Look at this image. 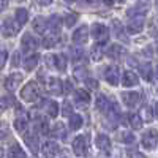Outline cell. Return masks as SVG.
<instances>
[{
	"mask_svg": "<svg viewBox=\"0 0 158 158\" xmlns=\"http://www.w3.org/2000/svg\"><path fill=\"white\" fill-rule=\"evenodd\" d=\"M6 60H8V52L6 51H0V70L5 67Z\"/></svg>",
	"mask_w": 158,
	"mask_h": 158,
	"instance_id": "f6af8a7d",
	"label": "cell"
},
{
	"mask_svg": "<svg viewBox=\"0 0 158 158\" xmlns=\"http://www.w3.org/2000/svg\"><path fill=\"white\" fill-rule=\"evenodd\" d=\"M92 35H94V40L98 44H104V43H108V40H109V30L106 29V25H103V24H94L92 25Z\"/></svg>",
	"mask_w": 158,
	"mask_h": 158,
	"instance_id": "7a4b0ae2",
	"label": "cell"
},
{
	"mask_svg": "<svg viewBox=\"0 0 158 158\" xmlns=\"http://www.w3.org/2000/svg\"><path fill=\"white\" fill-rule=\"evenodd\" d=\"M44 85H46V92L51 95H60L63 92V82L59 77H49Z\"/></svg>",
	"mask_w": 158,
	"mask_h": 158,
	"instance_id": "8992f818",
	"label": "cell"
},
{
	"mask_svg": "<svg viewBox=\"0 0 158 158\" xmlns=\"http://www.w3.org/2000/svg\"><path fill=\"white\" fill-rule=\"evenodd\" d=\"M104 79L111 84V85H118V79H120V68L117 65H111L104 71Z\"/></svg>",
	"mask_w": 158,
	"mask_h": 158,
	"instance_id": "52a82bcc",
	"label": "cell"
},
{
	"mask_svg": "<svg viewBox=\"0 0 158 158\" xmlns=\"http://www.w3.org/2000/svg\"><path fill=\"white\" fill-rule=\"evenodd\" d=\"M0 158H5V153H3V150L0 149Z\"/></svg>",
	"mask_w": 158,
	"mask_h": 158,
	"instance_id": "9f6ffc18",
	"label": "cell"
},
{
	"mask_svg": "<svg viewBox=\"0 0 158 158\" xmlns=\"http://www.w3.org/2000/svg\"><path fill=\"white\" fill-rule=\"evenodd\" d=\"M57 38H59L57 35H52V33L46 35V36H44V40H43V46H44V48H52V46H56Z\"/></svg>",
	"mask_w": 158,
	"mask_h": 158,
	"instance_id": "f35d334b",
	"label": "cell"
},
{
	"mask_svg": "<svg viewBox=\"0 0 158 158\" xmlns=\"http://www.w3.org/2000/svg\"><path fill=\"white\" fill-rule=\"evenodd\" d=\"M120 141L127 142V144H133L135 142V135H131L130 131H123V133H120Z\"/></svg>",
	"mask_w": 158,
	"mask_h": 158,
	"instance_id": "b9f144b4",
	"label": "cell"
},
{
	"mask_svg": "<svg viewBox=\"0 0 158 158\" xmlns=\"http://www.w3.org/2000/svg\"><path fill=\"white\" fill-rule=\"evenodd\" d=\"M35 125H36V128H38L40 133H43V135L49 133V128H48V120H46V118H43V117H38Z\"/></svg>",
	"mask_w": 158,
	"mask_h": 158,
	"instance_id": "d590c367",
	"label": "cell"
},
{
	"mask_svg": "<svg viewBox=\"0 0 158 158\" xmlns=\"http://www.w3.org/2000/svg\"><path fill=\"white\" fill-rule=\"evenodd\" d=\"M44 111H46V114H48L49 117L56 118V117L59 115V104H57V101L48 100V101L44 103Z\"/></svg>",
	"mask_w": 158,
	"mask_h": 158,
	"instance_id": "44dd1931",
	"label": "cell"
},
{
	"mask_svg": "<svg viewBox=\"0 0 158 158\" xmlns=\"http://www.w3.org/2000/svg\"><path fill=\"white\" fill-rule=\"evenodd\" d=\"M38 60H40V56H38V54L29 56L27 59L24 60V68H25V71H32L36 65H38Z\"/></svg>",
	"mask_w": 158,
	"mask_h": 158,
	"instance_id": "d4e9b609",
	"label": "cell"
},
{
	"mask_svg": "<svg viewBox=\"0 0 158 158\" xmlns=\"http://www.w3.org/2000/svg\"><path fill=\"white\" fill-rule=\"evenodd\" d=\"M54 67L60 71H65V68H67V59H65L63 54H57L54 56Z\"/></svg>",
	"mask_w": 158,
	"mask_h": 158,
	"instance_id": "836d02e7",
	"label": "cell"
},
{
	"mask_svg": "<svg viewBox=\"0 0 158 158\" xmlns=\"http://www.w3.org/2000/svg\"><path fill=\"white\" fill-rule=\"evenodd\" d=\"M38 3H41L43 6H48V5L52 3V0H38Z\"/></svg>",
	"mask_w": 158,
	"mask_h": 158,
	"instance_id": "681fc988",
	"label": "cell"
},
{
	"mask_svg": "<svg viewBox=\"0 0 158 158\" xmlns=\"http://www.w3.org/2000/svg\"><path fill=\"white\" fill-rule=\"evenodd\" d=\"M71 90H73L71 82H70V81H65V82H63V94H68V92H71Z\"/></svg>",
	"mask_w": 158,
	"mask_h": 158,
	"instance_id": "7dc6e473",
	"label": "cell"
},
{
	"mask_svg": "<svg viewBox=\"0 0 158 158\" xmlns=\"http://www.w3.org/2000/svg\"><path fill=\"white\" fill-rule=\"evenodd\" d=\"M36 48H38V40L30 33H25L22 36V49L25 52H30V51H35Z\"/></svg>",
	"mask_w": 158,
	"mask_h": 158,
	"instance_id": "9a60e30c",
	"label": "cell"
},
{
	"mask_svg": "<svg viewBox=\"0 0 158 158\" xmlns=\"http://www.w3.org/2000/svg\"><path fill=\"white\" fill-rule=\"evenodd\" d=\"M87 3H90V5H97L98 3V0H85Z\"/></svg>",
	"mask_w": 158,
	"mask_h": 158,
	"instance_id": "816d5d0a",
	"label": "cell"
},
{
	"mask_svg": "<svg viewBox=\"0 0 158 158\" xmlns=\"http://www.w3.org/2000/svg\"><path fill=\"white\" fill-rule=\"evenodd\" d=\"M138 82H139V79H138L136 73H133V71H125L123 73V76H122L123 87H135V85H138Z\"/></svg>",
	"mask_w": 158,
	"mask_h": 158,
	"instance_id": "d6986e66",
	"label": "cell"
},
{
	"mask_svg": "<svg viewBox=\"0 0 158 158\" xmlns=\"http://www.w3.org/2000/svg\"><path fill=\"white\" fill-rule=\"evenodd\" d=\"M104 54H106V51H104V46L103 44H97V46L92 48V59H94L95 62H100Z\"/></svg>",
	"mask_w": 158,
	"mask_h": 158,
	"instance_id": "4dcf8cb0",
	"label": "cell"
},
{
	"mask_svg": "<svg viewBox=\"0 0 158 158\" xmlns=\"http://www.w3.org/2000/svg\"><path fill=\"white\" fill-rule=\"evenodd\" d=\"M65 2H68V3H73V2H76V0H65Z\"/></svg>",
	"mask_w": 158,
	"mask_h": 158,
	"instance_id": "6f0895ef",
	"label": "cell"
},
{
	"mask_svg": "<svg viewBox=\"0 0 158 158\" xmlns=\"http://www.w3.org/2000/svg\"><path fill=\"white\" fill-rule=\"evenodd\" d=\"M128 125L133 130H141L142 127V118L139 114H128Z\"/></svg>",
	"mask_w": 158,
	"mask_h": 158,
	"instance_id": "83f0119b",
	"label": "cell"
},
{
	"mask_svg": "<svg viewBox=\"0 0 158 158\" xmlns=\"http://www.w3.org/2000/svg\"><path fill=\"white\" fill-rule=\"evenodd\" d=\"M32 25H33V30H35L36 33L43 35V33L46 32V29L49 27V22H48V21H46L43 16H36V18L33 19Z\"/></svg>",
	"mask_w": 158,
	"mask_h": 158,
	"instance_id": "ac0fdd59",
	"label": "cell"
},
{
	"mask_svg": "<svg viewBox=\"0 0 158 158\" xmlns=\"http://www.w3.org/2000/svg\"><path fill=\"white\" fill-rule=\"evenodd\" d=\"M141 118L144 122H152V118H153V111L149 108V106H144L142 109H141Z\"/></svg>",
	"mask_w": 158,
	"mask_h": 158,
	"instance_id": "8d00e7d4",
	"label": "cell"
},
{
	"mask_svg": "<svg viewBox=\"0 0 158 158\" xmlns=\"http://www.w3.org/2000/svg\"><path fill=\"white\" fill-rule=\"evenodd\" d=\"M8 6V0H0V11H3Z\"/></svg>",
	"mask_w": 158,
	"mask_h": 158,
	"instance_id": "c3c4849f",
	"label": "cell"
},
{
	"mask_svg": "<svg viewBox=\"0 0 158 158\" xmlns=\"http://www.w3.org/2000/svg\"><path fill=\"white\" fill-rule=\"evenodd\" d=\"M103 2L106 3V5H112V3H114V0H103Z\"/></svg>",
	"mask_w": 158,
	"mask_h": 158,
	"instance_id": "f5cc1de1",
	"label": "cell"
},
{
	"mask_svg": "<svg viewBox=\"0 0 158 158\" xmlns=\"http://www.w3.org/2000/svg\"><path fill=\"white\" fill-rule=\"evenodd\" d=\"M144 29V16H133L128 22V32L130 33H139Z\"/></svg>",
	"mask_w": 158,
	"mask_h": 158,
	"instance_id": "7c38bea8",
	"label": "cell"
},
{
	"mask_svg": "<svg viewBox=\"0 0 158 158\" xmlns=\"http://www.w3.org/2000/svg\"><path fill=\"white\" fill-rule=\"evenodd\" d=\"M155 79H156V82H158V67H156V70H155Z\"/></svg>",
	"mask_w": 158,
	"mask_h": 158,
	"instance_id": "11a10c76",
	"label": "cell"
},
{
	"mask_svg": "<svg viewBox=\"0 0 158 158\" xmlns=\"http://www.w3.org/2000/svg\"><path fill=\"white\" fill-rule=\"evenodd\" d=\"M74 98H76V101H77V104H87L89 101H90V95H89V92L87 90H84V89H79V90H76L74 92Z\"/></svg>",
	"mask_w": 158,
	"mask_h": 158,
	"instance_id": "484cf974",
	"label": "cell"
},
{
	"mask_svg": "<svg viewBox=\"0 0 158 158\" xmlns=\"http://www.w3.org/2000/svg\"><path fill=\"white\" fill-rule=\"evenodd\" d=\"M15 128L19 131V133H25V130L29 128V120H27V117H18L16 120H15Z\"/></svg>",
	"mask_w": 158,
	"mask_h": 158,
	"instance_id": "f1b7e54d",
	"label": "cell"
},
{
	"mask_svg": "<svg viewBox=\"0 0 158 158\" xmlns=\"http://www.w3.org/2000/svg\"><path fill=\"white\" fill-rule=\"evenodd\" d=\"M62 115H65V117L73 115V104L68 100H65L63 104H62Z\"/></svg>",
	"mask_w": 158,
	"mask_h": 158,
	"instance_id": "ab89813d",
	"label": "cell"
},
{
	"mask_svg": "<svg viewBox=\"0 0 158 158\" xmlns=\"http://www.w3.org/2000/svg\"><path fill=\"white\" fill-rule=\"evenodd\" d=\"M24 139H25V144H27V146L32 149V152L33 153H36L38 152V149H40V146H38V136L35 135V133H27L24 136Z\"/></svg>",
	"mask_w": 158,
	"mask_h": 158,
	"instance_id": "7402d4cb",
	"label": "cell"
},
{
	"mask_svg": "<svg viewBox=\"0 0 158 158\" xmlns=\"http://www.w3.org/2000/svg\"><path fill=\"white\" fill-rule=\"evenodd\" d=\"M52 136L57 138V139H63L65 136H67V128H65V125L60 123V122L56 123L54 130H52Z\"/></svg>",
	"mask_w": 158,
	"mask_h": 158,
	"instance_id": "1f68e13d",
	"label": "cell"
},
{
	"mask_svg": "<svg viewBox=\"0 0 158 158\" xmlns=\"http://www.w3.org/2000/svg\"><path fill=\"white\" fill-rule=\"evenodd\" d=\"M19 63H21V54H19V52H15V54H13V62H11V65L16 68Z\"/></svg>",
	"mask_w": 158,
	"mask_h": 158,
	"instance_id": "bcb514c9",
	"label": "cell"
},
{
	"mask_svg": "<svg viewBox=\"0 0 158 158\" xmlns=\"http://www.w3.org/2000/svg\"><path fill=\"white\" fill-rule=\"evenodd\" d=\"M40 97H41V87H40L38 82H35V81L27 82L21 90V98L27 103H35V101L40 100Z\"/></svg>",
	"mask_w": 158,
	"mask_h": 158,
	"instance_id": "6da1fadb",
	"label": "cell"
},
{
	"mask_svg": "<svg viewBox=\"0 0 158 158\" xmlns=\"http://www.w3.org/2000/svg\"><path fill=\"white\" fill-rule=\"evenodd\" d=\"M128 65H136V62H135V59H130V60H128Z\"/></svg>",
	"mask_w": 158,
	"mask_h": 158,
	"instance_id": "db71d44e",
	"label": "cell"
},
{
	"mask_svg": "<svg viewBox=\"0 0 158 158\" xmlns=\"http://www.w3.org/2000/svg\"><path fill=\"white\" fill-rule=\"evenodd\" d=\"M108 57H111V59H114V60H122L125 56H127V49L125 48H122L120 44H112L109 49H108Z\"/></svg>",
	"mask_w": 158,
	"mask_h": 158,
	"instance_id": "5bb4252c",
	"label": "cell"
},
{
	"mask_svg": "<svg viewBox=\"0 0 158 158\" xmlns=\"http://www.w3.org/2000/svg\"><path fill=\"white\" fill-rule=\"evenodd\" d=\"M85 84H87L89 89H92V90H97V89H98V81H97V79L87 77V79H85Z\"/></svg>",
	"mask_w": 158,
	"mask_h": 158,
	"instance_id": "ee69618b",
	"label": "cell"
},
{
	"mask_svg": "<svg viewBox=\"0 0 158 158\" xmlns=\"http://www.w3.org/2000/svg\"><path fill=\"white\" fill-rule=\"evenodd\" d=\"M19 2H24V0H19Z\"/></svg>",
	"mask_w": 158,
	"mask_h": 158,
	"instance_id": "91938a15",
	"label": "cell"
},
{
	"mask_svg": "<svg viewBox=\"0 0 158 158\" xmlns=\"http://www.w3.org/2000/svg\"><path fill=\"white\" fill-rule=\"evenodd\" d=\"M95 142H97V147H98L101 152H104L106 155L111 152V139H109L106 135H98Z\"/></svg>",
	"mask_w": 158,
	"mask_h": 158,
	"instance_id": "e0dca14e",
	"label": "cell"
},
{
	"mask_svg": "<svg viewBox=\"0 0 158 158\" xmlns=\"http://www.w3.org/2000/svg\"><path fill=\"white\" fill-rule=\"evenodd\" d=\"M95 108L101 112H109L112 108V103L109 101V98L106 95H98L95 100Z\"/></svg>",
	"mask_w": 158,
	"mask_h": 158,
	"instance_id": "2e32d148",
	"label": "cell"
},
{
	"mask_svg": "<svg viewBox=\"0 0 158 158\" xmlns=\"http://www.w3.org/2000/svg\"><path fill=\"white\" fill-rule=\"evenodd\" d=\"M139 73L142 76V79H146V81H152V76H153V70H152V65L147 62L139 67Z\"/></svg>",
	"mask_w": 158,
	"mask_h": 158,
	"instance_id": "cb8c5ba5",
	"label": "cell"
},
{
	"mask_svg": "<svg viewBox=\"0 0 158 158\" xmlns=\"http://www.w3.org/2000/svg\"><path fill=\"white\" fill-rule=\"evenodd\" d=\"M15 19H16V22L22 27V25L27 22V19H29V13H27V10H25V8H18L16 13H15Z\"/></svg>",
	"mask_w": 158,
	"mask_h": 158,
	"instance_id": "4316f807",
	"label": "cell"
},
{
	"mask_svg": "<svg viewBox=\"0 0 158 158\" xmlns=\"http://www.w3.org/2000/svg\"><path fill=\"white\" fill-rule=\"evenodd\" d=\"M153 114H155V117L158 118V101L155 103V108H153Z\"/></svg>",
	"mask_w": 158,
	"mask_h": 158,
	"instance_id": "f907efd6",
	"label": "cell"
},
{
	"mask_svg": "<svg viewBox=\"0 0 158 158\" xmlns=\"http://www.w3.org/2000/svg\"><path fill=\"white\" fill-rule=\"evenodd\" d=\"M87 40H89V29H87V25H81L73 33V41L76 44H84V43H87Z\"/></svg>",
	"mask_w": 158,
	"mask_h": 158,
	"instance_id": "4fadbf2b",
	"label": "cell"
},
{
	"mask_svg": "<svg viewBox=\"0 0 158 158\" xmlns=\"http://www.w3.org/2000/svg\"><path fill=\"white\" fill-rule=\"evenodd\" d=\"M82 117L79 115V114H73V115H70V128L71 130H79L82 127Z\"/></svg>",
	"mask_w": 158,
	"mask_h": 158,
	"instance_id": "e575fe53",
	"label": "cell"
},
{
	"mask_svg": "<svg viewBox=\"0 0 158 158\" xmlns=\"http://www.w3.org/2000/svg\"><path fill=\"white\" fill-rule=\"evenodd\" d=\"M74 77L77 81H85L87 79V68L85 67H76L74 68Z\"/></svg>",
	"mask_w": 158,
	"mask_h": 158,
	"instance_id": "74e56055",
	"label": "cell"
},
{
	"mask_svg": "<svg viewBox=\"0 0 158 158\" xmlns=\"http://www.w3.org/2000/svg\"><path fill=\"white\" fill-rule=\"evenodd\" d=\"M13 104H16L15 97H11V95H8V97H2V98H0V112H3V111L8 109L10 106H13Z\"/></svg>",
	"mask_w": 158,
	"mask_h": 158,
	"instance_id": "d6a6232c",
	"label": "cell"
},
{
	"mask_svg": "<svg viewBox=\"0 0 158 158\" xmlns=\"http://www.w3.org/2000/svg\"><path fill=\"white\" fill-rule=\"evenodd\" d=\"M41 152H43V156H44V158H56V156L60 153V147H59L57 142L48 141V142L43 144Z\"/></svg>",
	"mask_w": 158,
	"mask_h": 158,
	"instance_id": "ba28073f",
	"label": "cell"
},
{
	"mask_svg": "<svg viewBox=\"0 0 158 158\" xmlns=\"http://www.w3.org/2000/svg\"><path fill=\"white\" fill-rule=\"evenodd\" d=\"M112 30H114V33H115L117 38H120L122 41H128V38L125 36V32H123L122 24L118 22V21H112Z\"/></svg>",
	"mask_w": 158,
	"mask_h": 158,
	"instance_id": "f546056e",
	"label": "cell"
},
{
	"mask_svg": "<svg viewBox=\"0 0 158 158\" xmlns=\"http://www.w3.org/2000/svg\"><path fill=\"white\" fill-rule=\"evenodd\" d=\"M149 8H150V2H149V0H139L136 6L130 8L127 11V15L130 18H133V16H146V13L149 11Z\"/></svg>",
	"mask_w": 158,
	"mask_h": 158,
	"instance_id": "5b68a950",
	"label": "cell"
},
{
	"mask_svg": "<svg viewBox=\"0 0 158 158\" xmlns=\"http://www.w3.org/2000/svg\"><path fill=\"white\" fill-rule=\"evenodd\" d=\"M22 79H24V76H22L21 73H13V74H10V76L5 79V89L10 90V92H15V90L18 89V85L22 82Z\"/></svg>",
	"mask_w": 158,
	"mask_h": 158,
	"instance_id": "30bf717a",
	"label": "cell"
},
{
	"mask_svg": "<svg viewBox=\"0 0 158 158\" xmlns=\"http://www.w3.org/2000/svg\"><path fill=\"white\" fill-rule=\"evenodd\" d=\"M25 152L21 149V146L18 144H13V146L8 149V158H25Z\"/></svg>",
	"mask_w": 158,
	"mask_h": 158,
	"instance_id": "603a6c76",
	"label": "cell"
},
{
	"mask_svg": "<svg viewBox=\"0 0 158 158\" xmlns=\"http://www.w3.org/2000/svg\"><path fill=\"white\" fill-rule=\"evenodd\" d=\"M122 100L128 108H136L141 101V95L138 92H125V94H122Z\"/></svg>",
	"mask_w": 158,
	"mask_h": 158,
	"instance_id": "8fae6325",
	"label": "cell"
},
{
	"mask_svg": "<svg viewBox=\"0 0 158 158\" xmlns=\"http://www.w3.org/2000/svg\"><path fill=\"white\" fill-rule=\"evenodd\" d=\"M73 150L77 156H85L89 152V139L87 136H77L73 141Z\"/></svg>",
	"mask_w": 158,
	"mask_h": 158,
	"instance_id": "277c9868",
	"label": "cell"
},
{
	"mask_svg": "<svg viewBox=\"0 0 158 158\" xmlns=\"http://www.w3.org/2000/svg\"><path fill=\"white\" fill-rule=\"evenodd\" d=\"M156 41H158V33H156Z\"/></svg>",
	"mask_w": 158,
	"mask_h": 158,
	"instance_id": "680465c9",
	"label": "cell"
},
{
	"mask_svg": "<svg viewBox=\"0 0 158 158\" xmlns=\"http://www.w3.org/2000/svg\"><path fill=\"white\" fill-rule=\"evenodd\" d=\"M76 21H77V15H74V13H70V15H67V16H65V19H63V24L67 25V27H73Z\"/></svg>",
	"mask_w": 158,
	"mask_h": 158,
	"instance_id": "60d3db41",
	"label": "cell"
},
{
	"mask_svg": "<svg viewBox=\"0 0 158 158\" xmlns=\"http://www.w3.org/2000/svg\"><path fill=\"white\" fill-rule=\"evenodd\" d=\"M71 57H73V60L82 59V57H84V49H82V48H73V49H71Z\"/></svg>",
	"mask_w": 158,
	"mask_h": 158,
	"instance_id": "7bdbcfd3",
	"label": "cell"
},
{
	"mask_svg": "<svg viewBox=\"0 0 158 158\" xmlns=\"http://www.w3.org/2000/svg\"><path fill=\"white\" fill-rule=\"evenodd\" d=\"M141 142H142V147L144 149H147V150L155 149L156 147V142H158V131L153 130V128L147 130L146 133L142 135V141Z\"/></svg>",
	"mask_w": 158,
	"mask_h": 158,
	"instance_id": "3957f363",
	"label": "cell"
},
{
	"mask_svg": "<svg viewBox=\"0 0 158 158\" xmlns=\"http://www.w3.org/2000/svg\"><path fill=\"white\" fill-rule=\"evenodd\" d=\"M60 30H62V19H60V16H51V19H49V33L60 36Z\"/></svg>",
	"mask_w": 158,
	"mask_h": 158,
	"instance_id": "ffe728a7",
	"label": "cell"
},
{
	"mask_svg": "<svg viewBox=\"0 0 158 158\" xmlns=\"http://www.w3.org/2000/svg\"><path fill=\"white\" fill-rule=\"evenodd\" d=\"M19 29H21V25L16 21L10 19V18L5 19L3 24H2V33H3V36H13V35H16Z\"/></svg>",
	"mask_w": 158,
	"mask_h": 158,
	"instance_id": "9c48e42d",
	"label": "cell"
}]
</instances>
